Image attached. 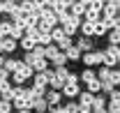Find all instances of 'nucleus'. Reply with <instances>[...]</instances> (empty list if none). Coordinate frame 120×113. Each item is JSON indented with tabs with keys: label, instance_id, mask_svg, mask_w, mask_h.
I'll use <instances>...</instances> for the list:
<instances>
[{
	"label": "nucleus",
	"instance_id": "f257e3e1",
	"mask_svg": "<svg viewBox=\"0 0 120 113\" xmlns=\"http://www.w3.org/2000/svg\"><path fill=\"white\" fill-rule=\"evenodd\" d=\"M76 81H79V76H76V74H69V79H67L65 85H62V92H65V95H69V97L81 95V92H79V83H76Z\"/></svg>",
	"mask_w": 120,
	"mask_h": 113
},
{
	"label": "nucleus",
	"instance_id": "f03ea898",
	"mask_svg": "<svg viewBox=\"0 0 120 113\" xmlns=\"http://www.w3.org/2000/svg\"><path fill=\"white\" fill-rule=\"evenodd\" d=\"M79 16H67V19H62V30H65V35L69 37L72 32H76L79 30Z\"/></svg>",
	"mask_w": 120,
	"mask_h": 113
},
{
	"label": "nucleus",
	"instance_id": "7ed1b4c3",
	"mask_svg": "<svg viewBox=\"0 0 120 113\" xmlns=\"http://www.w3.org/2000/svg\"><path fill=\"white\" fill-rule=\"evenodd\" d=\"M81 60H83L88 67H92V65H99V62L104 60V53H99V51H88V53L81 58Z\"/></svg>",
	"mask_w": 120,
	"mask_h": 113
},
{
	"label": "nucleus",
	"instance_id": "20e7f679",
	"mask_svg": "<svg viewBox=\"0 0 120 113\" xmlns=\"http://www.w3.org/2000/svg\"><path fill=\"white\" fill-rule=\"evenodd\" d=\"M28 76H32V67H28L26 62H21V67L14 72V79H16V83H23Z\"/></svg>",
	"mask_w": 120,
	"mask_h": 113
},
{
	"label": "nucleus",
	"instance_id": "39448f33",
	"mask_svg": "<svg viewBox=\"0 0 120 113\" xmlns=\"http://www.w3.org/2000/svg\"><path fill=\"white\" fill-rule=\"evenodd\" d=\"M51 76H53V72H37V74H35V85H37V88H46V85H49V81H51Z\"/></svg>",
	"mask_w": 120,
	"mask_h": 113
},
{
	"label": "nucleus",
	"instance_id": "423d86ee",
	"mask_svg": "<svg viewBox=\"0 0 120 113\" xmlns=\"http://www.w3.org/2000/svg\"><path fill=\"white\" fill-rule=\"evenodd\" d=\"M109 28H111V19H102V21H95V23H92V35H104Z\"/></svg>",
	"mask_w": 120,
	"mask_h": 113
},
{
	"label": "nucleus",
	"instance_id": "0eeeda50",
	"mask_svg": "<svg viewBox=\"0 0 120 113\" xmlns=\"http://www.w3.org/2000/svg\"><path fill=\"white\" fill-rule=\"evenodd\" d=\"M37 14H39L42 21H49V23H53V26L58 23V16H56V12H53L51 7H44V9H42V12H37Z\"/></svg>",
	"mask_w": 120,
	"mask_h": 113
},
{
	"label": "nucleus",
	"instance_id": "6e6552de",
	"mask_svg": "<svg viewBox=\"0 0 120 113\" xmlns=\"http://www.w3.org/2000/svg\"><path fill=\"white\" fill-rule=\"evenodd\" d=\"M95 97H97V95H92V92H81V102H79V106H81V109H92Z\"/></svg>",
	"mask_w": 120,
	"mask_h": 113
},
{
	"label": "nucleus",
	"instance_id": "1a4fd4ad",
	"mask_svg": "<svg viewBox=\"0 0 120 113\" xmlns=\"http://www.w3.org/2000/svg\"><path fill=\"white\" fill-rule=\"evenodd\" d=\"M0 99H5V102H12V83H9V81L0 83Z\"/></svg>",
	"mask_w": 120,
	"mask_h": 113
},
{
	"label": "nucleus",
	"instance_id": "9d476101",
	"mask_svg": "<svg viewBox=\"0 0 120 113\" xmlns=\"http://www.w3.org/2000/svg\"><path fill=\"white\" fill-rule=\"evenodd\" d=\"M16 49V39H12V37H0V51H14Z\"/></svg>",
	"mask_w": 120,
	"mask_h": 113
},
{
	"label": "nucleus",
	"instance_id": "9b49d317",
	"mask_svg": "<svg viewBox=\"0 0 120 113\" xmlns=\"http://www.w3.org/2000/svg\"><path fill=\"white\" fill-rule=\"evenodd\" d=\"M44 99H46V104H49V106H58V102H60V92L51 90V92H46V95H44Z\"/></svg>",
	"mask_w": 120,
	"mask_h": 113
},
{
	"label": "nucleus",
	"instance_id": "f8f14e48",
	"mask_svg": "<svg viewBox=\"0 0 120 113\" xmlns=\"http://www.w3.org/2000/svg\"><path fill=\"white\" fill-rule=\"evenodd\" d=\"M14 102H16V109H30L35 99L30 97V95H26V97H19V99H14Z\"/></svg>",
	"mask_w": 120,
	"mask_h": 113
},
{
	"label": "nucleus",
	"instance_id": "ddd939ff",
	"mask_svg": "<svg viewBox=\"0 0 120 113\" xmlns=\"http://www.w3.org/2000/svg\"><path fill=\"white\" fill-rule=\"evenodd\" d=\"M53 76H56V79H58V81H62V83H65V81H67V79H69V72H67V67H65V65H60L58 69L53 72Z\"/></svg>",
	"mask_w": 120,
	"mask_h": 113
},
{
	"label": "nucleus",
	"instance_id": "4468645a",
	"mask_svg": "<svg viewBox=\"0 0 120 113\" xmlns=\"http://www.w3.org/2000/svg\"><path fill=\"white\" fill-rule=\"evenodd\" d=\"M62 53H65V58H67V60H79V58H81V51H79L76 46H69V49H65Z\"/></svg>",
	"mask_w": 120,
	"mask_h": 113
},
{
	"label": "nucleus",
	"instance_id": "2eb2a0df",
	"mask_svg": "<svg viewBox=\"0 0 120 113\" xmlns=\"http://www.w3.org/2000/svg\"><path fill=\"white\" fill-rule=\"evenodd\" d=\"M21 46H23V49H26V51L30 53V51L37 46V42H35L32 37H28V35H23V37H21Z\"/></svg>",
	"mask_w": 120,
	"mask_h": 113
},
{
	"label": "nucleus",
	"instance_id": "dca6fc26",
	"mask_svg": "<svg viewBox=\"0 0 120 113\" xmlns=\"http://www.w3.org/2000/svg\"><path fill=\"white\" fill-rule=\"evenodd\" d=\"M58 51H60V49L56 46V44H49V46H44V58H46V60H53Z\"/></svg>",
	"mask_w": 120,
	"mask_h": 113
},
{
	"label": "nucleus",
	"instance_id": "f3484780",
	"mask_svg": "<svg viewBox=\"0 0 120 113\" xmlns=\"http://www.w3.org/2000/svg\"><path fill=\"white\" fill-rule=\"evenodd\" d=\"M76 49H79V51H86V53H88V51H92V39H90V37H83L81 42L76 44Z\"/></svg>",
	"mask_w": 120,
	"mask_h": 113
},
{
	"label": "nucleus",
	"instance_id": "a211bd4d",
	"mask_svg": "<svg viewBox=\"0 0 120 113\" xmlns=\"http://www.w3.org/2000/svg\"><path fill=\"white\" fill-rule=\"evenodd\" d=\"M23 35H26V28H21V26L12 23V32H9V37H12V39H21Z\"/></svg>",
	"mask_w": 120,
	"mask_h": 113
},
{
	"label": "nucleus",
	"instance_id": "6ab92c4d",
	"mask_svg": "<svg viewBox=\"0 0 120 113\" xmlns=\"http://www.w3.org/2000/svg\"><path fill=\"white\" fill-rule=\"evenodd\" d=\"M21 62H23V60H5V69L9 72V74H14V72L21 67Z\"/></svg>",
	"mask_w": 120,
	"mask_h": 113
},
{
	"label": "nucleus",
	"instance_id": "aec40b11",
	"mask_svg": "<svg viewBox=\"0 0 120 113\" xmlns=\"http://www.w3.org/2000/svg\"><path fill=\"white\" fill-rule=\"evenodd\" d=\"M35 28L39 30V32H51V30L56 28V26H53V23H49V21H42V19H39V21H37V26H35Z\"/></svg>",
	"mask_w": 120,
	"mask_h": 113
},
{
	"label": "nucleus",
	"instance_id": "412c9836",
	"mask_svg": "<svg viewBox=\"0 0 120 113\" xmlns=\"http://www.w3.org/2000/svg\"><path fill=\"white\" fill-rule=\"evenodd\" d=\"M16 9H19V5H16L14 0H5V2H2V12H7V14H14Z\"/></svg>",
	"mask_w": 120,
	"mask_h": 113
},
{
	"label": "nucleus",
	"instance_id": "4be33fe9",
	"mask_svg": "<svg viewBox=\"0 0 120 113\" xmlns=\"http://www.w3.org/2000/svg\"><path fill=\"white\" fill-rule=\"evenodd\" d=\"M104 56L113 58V60L118 62V56H120V49H118V46H113V44H111V46H109V49H106V51H104Z\"/></svg>",
	"mask_w": 120,
	"mask_h": 113
},
{
	"label": "nucleus",
	"instance_id": "5701e85b",
	"mask_svg": "<svg viewBox=\"0 0 120 113\" xmlns=\"http://www.w3.org/2000/svg\"><path fill=\"white\" fill-rule=\"evenodd\" d=\"M97 90H102V81L99 79H92V81H88V92H97Z\"/></svg>",
	"mask_w": 120,
	"mask_h": 113
},
{
	"label": "nucleus",
	"instance_id": "b1692460",
	"mask_svg": "<svg viewBox=\"0 0 120 113\" xmlns=\"http://www.w3.org/2000/svg\"><path fill=\"white\" fill-rule=\"evenodd\" d=\"M37 44H39V46H49V44H53L51 32H42V35H39V39H37Z\"/></svg>",
	"mask_w": 120,
	"mask_h": 113
},
{
	"label": "nucleus",
	"instance_id": "393cba45",
	"mask_svg": "<svg viewBox=\"0 0 120 113\" xmlns=\"http://www.w3.org/2000/svg\"><path fill=\"white\" fill-rule=\"evenodd\" d=\"M9 32H12V23L0 21V37H9Z\"/></svg>",
	"mask_w": 120,
	"mask_h": 113
},
{
	"label": "nucleus",
	"instance_id": "a878e982",
	"mask_svg": "<svg viewBox=\"0 0 120 113\" xmlns=\"http://www.w3.org/2000/svg\"><path fill=\"white\" fill-rule=\"evenodd\" d=\"M26 95H28V90H26V88H21V85H16V88H12V99L26 97Z\"/></svg>",
	"mask_w": 120,
	"mask_h": 113
},
{
	"label": "nucleus",
	"instance_id": "bb28decb",
	"mask_svg": "<svg viewBox=\"0 0 120 113\" xmlns=\"http://www.w3.org/2000/svg\"><path fill=\"white\" fill-rule=\"evenodd\" d=\"M72 14H74V16H81V14H86V7H83V5H81L79 0H76V2H72Z\"/></svg>",
	"mask_w": 120,
	"mask_h": 113
},
{
	"label": "nucleus",
	"instance_id": "cd10ccee",
	"mask_svg": "<svg viewBox=\"0 0 120 113\" xmlns=\"http://www.w3.org/2000/svg\"><path fill=\"white\" fill-rule=\"evenodd\" d=\"M46 62H49L46 58H37V60H35V65H32V69H37V72H46Z\"/></svg>",
	"mask_w": 120,
	"mask_h": 113
},
{
	"label": "nucleus",
	"instance_id": "c85d7f7f",
	"mask_svg": "<svg viewBox=\"0 0 120 113\" xmlns=\"http://www.w3.org/2000/svg\"><path fill=\"white\" fill-rule=\"evenodd\" d=\"M62 37H65V30L62 28H53L51 30V39H53V42H60Z\"/></svg>",
	"mask_w": 120,
	"mask_h": 113
},
{
	"label": "nucleus",
	"instance_id": "c756f323",
	"mask_svg": "<svg viewBox=\"0 0 120 113\" xmlns=\"http://www.w3.org/2000/svg\"><path fill=\"white\" fill-rule=\"evenodd\" d=\"M92 113H97V111H104V99L102 97H95V104H92V109H90Z\"/></svg>",
	"mask_w": 120,
	"mask_h": 113
},
{
	"label": "nucleus",
	"instance_id": "7c9ffc66",
	"mask_svg": "<svg viewBox=\"0 0 120 113\" xmlns=\"http://www.w3.org/2000/svg\"><path fill=\"white\" fill-rule=\"evenodd\" d=\"M32 106H35L37 111H44V109L49 106V104H46V99H44V97H37L35 102H32Z\"/></svg>",
	"mask_w": 120,
	"mask_h": 113
},
{
	"label": "nucleus",
	"instance_id": "2f4dec72",
	"mask_svg": "<svg viewBox=\"0 0 120 113\" xmlns=\"http://www.w3.org/2000/svg\"><path fill=\"white\" fill-rule=\"evenodd\" d=\"M86 21H90V23L99 21V12H92V9H86Z\"/></svg>",
	"mask_w": 120,
	"mask_h": 113
},
{
	"label": "nucleus",
	"instance_id": "473e14b6",
	"mask_svg": "<svg viewBox=\"0 0 120 113\" xmlns=\"http://www.w3.org/2000/svg\"><path fill=\"white\" fill-rule=\"evenodd\" d=\"M28 95H30L32 99H37V97H44V88H37V85H35L32 90H28Z\"/></svg>",
	"mask_w": 120,
	"mask_h": 113
},
{
	"label": "nucleus",
	"instance_id": "72a5a7b5",
	"mask_svg": "<svg viewBox=\"0 0 120 113\" xmlns=\"http://www.w3.org/2000/svg\"><path fill=\"white\" fill-rule=\"evenodd\" d=\"M81 79H83V81L88 83V81H92V79H97V74H95V72H92V69H90V67H88V69H86V72H83V74H81Z\"/></svg>",
	"mask_w": 120,
	"mask_h": 113
},
{
	"label": "nucleus",
	"instance_id": "f704fd0d",
	"mask_svg": "<svg viewBox=\"0 0 120 113\" xmlns=\"http://www.w3.org/2000/svg\"><path fill=\"white\" fill-rule=\"evenodd\" d=\"M56 44H58V49H62V51H65V49H69V46H72V39L65 35V37H62L60 42H56Z\"/></svg>",
	"mask_w": 120,
	"mask_h": 113
},
{
	"label": "nucleus",
	"instance_id": "c9c22d12",
	"mask_svg": "<svg viewBox=\"0 0 120 113\" xmlns=\"http://www.w3.org/2000/svg\"><path fill=\"white\" fill-rule=\"evenodd\" d=\"M81 30H83L86 37H90V35H92V23H90V21H83V23H81Z\"/></svg>",
	"mask_w": 120,
	"mask_h": 113
},
{
	"label": "nucleus",
	"instance_id": "e433bc0d",
	"mask_svg": "<svg viewBox=\"0 0 120 113\" xmlns=\"http://www.w3.org/2000/svg\"><path fill=\"white\" fill-rule=\"evenodd\" d=\"M109 74H111V69H109V67H104V69L97 74V79H99V81L104 83V81H109Z\"/></svg>",
	"mask_w": 120,
	"mask_h": 113
},
{
	"label": "nucleus",
	"instance_id": "4c0bfd02",
	"mask_svg": "<svg viewBox=\"0 0 120 113\" xmlns=\"http://www.w3.org/2000/svg\"><path fill=\"white\" fill-rule=\"evenodd\" d=\"M109 39H111V44H113V46H118V44H120V30H113Z\"/></svg>",
	"mask_w": 120,
	"mask_h": 113
},
{
	"label": "nucleus",
	"instance_id": "58836bf2",
	"mask_svg": "<svg viewBox=\"0 0 120 113\" xmlns=\"http://www.w3.org/2000/svg\"><path fill=\"white\" fill-rule=\"evenodd\" d=\"M65 60H67V58H65V53H62V51H58V53H56V58H53V62H56V65H65Z\"/></svg>",
	"mask_w": 120,
	"mask_h": 113
},
{
	"label": "nucleus",
	"instance_id": "ea45409f",
	"mask_svg": "<svg viewBox=\"0 0 120 113\" xmlns=\"http://www.w3.org/2000/svg\"><path fill=\"white\" fill-rule=\"evenodd\" d=\"M30 53H32L35 58H44V46H39V44H37V46H35V49H32Z\"/></svg>",
	"mask_w": 120,
	"mask_h": 113
},
{
	"label": "nucleus",
	"instance_id": "a19ab883",
	"mask_svg": "<svg viewBox=\"0 0 120 113\" xmlns=\"http://www.w3.org/2000/svg\"><path fill=\"white\" fill-rule=\"evenodd\" d=\"M9 109H12V104L5 102V99H0V113H9Z\"/></svg>",
	"mask_w": 120,
	"mask_h": 113
},
{
	"label": "nucleus",
	"instance_id": "79ce46f5",
	"mask_svg": "<svg viewBox=\"0 0 120 113\" xmlns=\"http://www.w3.org/2000/svg\"><path fill=\"white\" fill-rule=\"evenodd\" d=\"M86 9H92V12H99V9H102V2H97V0H92V2H90V5L86 7Z\"/></svg>",
	"mask_w": 120,
	"mask_h": 113
},
{
	"label": "nucleus",
	"instance_id": "37998d69",
	"mask_svg": "<svg viewBox=\"0 0 120 113\" xmlns=\"http://www.w3.org/2000/svg\"><path fill=\"white\" fill-rule=\"evenodd\" d=\"M7 79H9V72L5 69V67H0V83H5Z\"/></svg>",
	"mask_w": 120,
	"mask_h": 113
},
{
	"label": "nucleus",
	"instance_id": "c03bdc74",
	"mask_svg": "<svg viewBox=\"0 0 120 113\" xmlns=\"http://www.w3.org/2000/svg\"><path fill=\"white\" fill-rule=\"evenodd\" d=\"M102 62H104V67H113V65H116V60H113V58H109V56H104Z\"/></svg>",
	"mask_w": 120,
	"mask_h": 113
},
{
	"label": "nucleus",
	"instance_id": "a18cd8bd",
	"mask_svg": "<svg viewBox=\"0 0 120 113\" xmlns=\"http://www.w3.org/2000/svg\"><path fill=\"white\" fill-rule=\"evenodd\" d=\"M67 109H69V113H79V111H81V106L74 104V102H72V104H67Z\"/></svg>",
	"mask_w": 120,
	"mask_h": 113
},
{
	"label": "nucleus",
	"instance_id": "49530a36",
	"mask_svg": "<svg viewBox=\"0 0 120 113\" xmlns=\"http://www.w3.org/2000/svg\"><path fill=\"white\" fill-rule=\"evenodd\" d=\"M51 109H53V113H69L67 106H51Z\"/></svg>",
	"mask_w": 120,
	"mask_h": 113
},
{
	"label": "nucleus",
	"instance_id": "de8ad7c7",
	"mask_svg": "<svg viewBox=\"0 0 120 113\" xmlns=\"http://www.w3.org/2000/svg\"><path fill=\"white\" fill-rule=\"evenodd\" d=\"M111 102H118L120 104V90H111Z\"/></svg>",
	"mask_w": 120,
	"mask_h": 113
},
{
	"label": "nucleus",
	"instance_id": "09e8293b",
	"mask_svg": "<svg viewBox=\"0 0 120 113\" xmlns=\"http://www.w3.org/2000/svg\"><path fill=\"white\" fill-rule=\"evenodd\" d=\"M79 2H81L83 7H88V5H90V2H92V0H79Z\"/></svg>",
	"mask_w": 120,
	"mask_h": 113
},
{
	"label": "nucleus",
	"instance_id": "8fccbe9b",
	"mask_svg": "<svg viewBox=\"0 0 120 113\" xmlns=\"http://www.w3.org/2000/svg\"><path fill=\"white\" fill-rule=\"evenodd\" d=\"M19 113H30V109H19Z\"/></svg>",
	"mask_w": 120,
	"mask_h": 113
},
{
	"label": "nucleus",
	"instance_id": "3c124183",
	"mask_svg": "<svg viewBox=\"0 0 120 113\" xmlns=\"http://www.w3.org/2000/svg\"><path fill=\"white\" fill-rule=\"evenodd\" d=\"M0 67H5V58H0Z\"/></svg>",
	"mask_w": 120,
	"mask_h": 113
},
{
	"label": "nucleus",
	"instance_id": "603ef678",
	"mask_svg": "<svg viewBox=\"0 0 120 113\" xmlns=\"http://www.w3.org/2000/svg\"><path fill=\"white\" fill-rule=\"evenodd\" d=\"M97 2H102V5H104V2H106V0H97Z\"/></svg>",
	"mask_w": 120,
	"mask_h": 113
},
{
	"label": "nucleus",
	"instance_id": "864d4df0",
	"mask_svg": "<svg viewBox=\"0 0 120 113\" xmlns=\"http://www.w3.org/2000/svg\"><path fill=\"white\" fill-rule=\"evenodd\" d=\"M118 62H120V56H118Z\"/></svg>",
	"mask_w": 120,
	"mask_h": 113
},
{
	"label": "nucleus",
	"instance_id": "5fc2aeb1",
	"mask_svg": "<svg viewBox=\"0 0 120 113\" xmlns=\"http://www.w3.org/2000/svg\"><path fill=\"white\" fill-rule=\"evenodd\" d=\"M104 113H109V111H104Z\"/></svg>",
	"mask_w": 120,
	"mask_h": 113
},
{
	"label": "nucleus",
	"instance_id": "6e6d98bb",
	"mask_svg": "<svg viewBox=\"0 0 120 113\" xmlns=\"http://www.w3.org/2000/svg\"><path fill=\"white\" fill-rule=\"evenodd\" d=\"M118 113H120V111H118Z\"/></svg>",
	"mask_w": 120,
	"mask_h": 113
}]
</instances>
